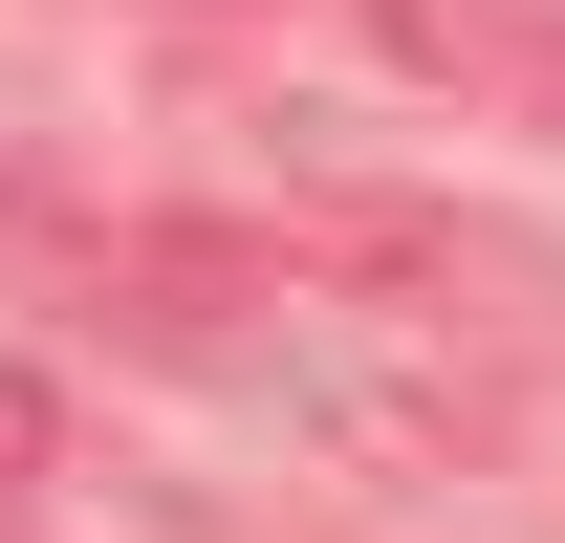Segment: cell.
Segmentation results:
<instances>
[{"label":"cell","mask_w":565,"mask_h":543,"mask_svg":"<svg viewBox=\"0 0 565 543\" xmlns=\"http://www.w3.org/2000/svg\"><path fill=\"white\" fill-rule=\"evenodd\" d=\"M22 457H44V392H22V370H0V478H22Z\"/></svg>","instance_id":"cell-2"},{"label":"cell","mask_w":565,"mask_h":543,"mask_svg":"<svg viewBox=\"0 0 565 543\" xmlns=\"http://www.w3.org/2000/svg\"><path fill=\"white\" fill-rule=\"evenodd\" d=\"M370 22H392L435 87H479V109L565 131V0H370Z\"/></svg>","instance_id":"cell-1"}]
</instances>
